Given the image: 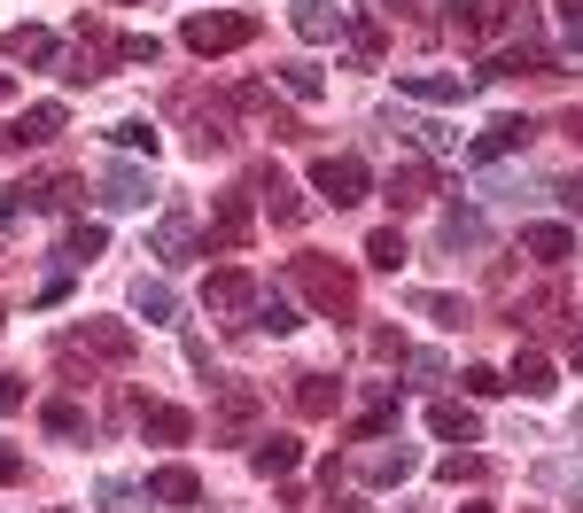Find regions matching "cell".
<instances>
[{"label": "cell", "mask_w": 583, "mask_h": 513, "mask_svg": "<svg viewBox=\"0 0 583 513\" xmlns=\"http://www.w3.org/2000/svg\"><path fill=\"white\" fill-rule=\"evenodd\" d=\"M296 288H304L327 319H351V311H358V281L335 265V256H296Z\"/></svg>", "instance_id": "6da1fadb"}, {"label": "cell", "mask_w": 583, "mask_h": 513, "mask_svg": "<svg viewBox=\"0 0 583 513\" xmlns=\"http://www.w3.org/2000/svg\"><path fill=\"white\" fill-rule=\"evenodd\" d=\"M195 55H233V47H249L258 39V16H233V9H203V16H187V32H180Z\"/></svg>", "instance_id": "7a4b0ae2"}, {"label": "cell", "mask_w": 583, "mask_h": 513, "mask_svg": "<svg viewBox=\"0 0 583 513\" xmlns=\"http://www.w3.org/2000/svg\"><path fill=\"white\" fill-rule=\"evenodd\" d=\"M311 187L343 210V203H366L374 180H366V163H358V156H319V163H311Z\"/></svg>", "instance_id": "3957f363"}, {"label": "cell", "mask_w": 583, "mask_h": 513, "mask_svg": "<svg viewBox=\"0 0 583 513\" xmlns=\"http://www.w3.org/2000/svg\"><path fill=\"white\" fill-rule=\"evenodd\" d=\"M397 94L451 110V102H467V94H475V78H467V70H397Z\"/></svg>", "instance_id": "277c9868"}, {"label": "cell", "mask_w": 583, "mask_h": 513, "mask_svg": "<svg viewBox=\"0 0 583 513\" xmlns=\"http://www.w3.org/2000/svg\"><path fill=\"white\" fill-rule=\"evenodd\" d=\"M62 351H87V358H110V366H133V327H110V319H87V327H70Z\"/></svg>", "instance_id": "5b68a950"}, {"label": "cell", "mask_w": 583, "mask_h": 513, "mask_svg": "<svg viewBox=\"0 0 583 513\" xmlns=\"http://www.w3.org/2000/svg\"><path fill=\"white\" fill-rule=\"evenodd\" d=\"M288 24H296V39H311V47H327V39H343V24H351V9H335V0H296V9H288Z\"/></svg>", "instance_id": "8992f818"}, {"label": "cell", "mask_w": 583, "mask_h": 513, "mask_svg": "<svg viewBox=\"0 0 583 513\" xmlns=\"http://www.w3.org/2000/svg\"><path fill=\"white\" fill-rule=\"evenodd\" d=\"M529 133H537L529 117H498V125H490V133H482V140L467 148V156H475V163H498V156H514V148H529Z\"/></svg>", "instance_id": "52a82bcc"}, {"label": "cell", "mask_w": 583, "mask_h": 513, "mask_svg": "<svg viewBox=\"0 0 583 513\" xmlns=\"http://www.w3.org/2000/svg\"><path fill=\"white\" fill-rule=\"evenodd\" d=\"M148 195H156V187H148L140 163H117L110 180H102V203H110V210H148Z\"/></svg>", "instance_id": "ba28073f"}, {"label": "cell", "mask_w": 583, "mask_h": 513, "mask_svg": "<svg viewBox=\"0 0 583 513\" xmlns=\"http://www.w3.org/2000/svg\"><path fill=\"white\" fill-rule=\"evenodd\" d=\"M203 304H210V311H249V304H258V281L226 265V273H210V281H203Z\"/></svg>", "instance_id": "9c48e42d"}, {"label": "cell", "mask_w": 583, "mask_h": 513, "mask_svg": "<svg viewBox=\"0 0 583 513\" xmlns=\"http://www.w3.org/2000/svg\"><path fill=\"white\" fill-rule=\"evenodd\" d=\"M55 133H62V102H39V110H24L0 140H9V148H39V140H55Z\"/></svg>", "instance_id": "30bf717a"}, {"label": "cell", "mask_w": 583, "mask_h": 513, "mask_svg": "<svg viewBox=\"0 0 583 513\" xmlns=\"http://www.w3.org/2000/svg\"><path fill=\"white\" fill-rule=\"evenodd\" d=\"M133 311H140L148 327H180V288H172V281H140V288H133Z\"/></svg>", "instance_id": "8fae6325"}, {"label": "cell", "mask_w": 583, "mask_h": 513, "mask_svg": "<svg viewBox=\"0 0 583 513\" xmlns=\"http://www.w3.org/2000/svg\"><path fill=\"white\" fill-rule=\"evenodd\" d=\"M140 436H156V444H187V436H195V420H187L180 404H148V397H140Z\"/></svg>", "instance_id": "7c38bea8"}, {"label": "cell", "mask_w": 583, "mask_h": 513, "mask_svg": "<svg viewBox=\"0 0 583 513\" xmlns=\"http://www.w3.org/2000/svg\"><path fill=\"white\" fill-rule=\"evenodd\" d=\"M148 498H156V505H195V498H203V475H195V467H156V475H148Z\"/></svg>", "instance_id": "4fadbf2b"}, {"label": "cell", "mask_w": 583, "mask_h": 513, "mask_svg": "<svg viewBox=\"0 0 583 513\" xmlns=\"http://www.w3.org/2000/svg\"><path fill=\"white\" fill-rule=\"evenodd\" d=\"M381 203H389V210H421V203H428V171H421V163H397L389 180H381Z\"/></svg>", "instance_id": "5bb4252c"}, {"label": "cell", "mask_w": 583, "mask_h": 513, "mask_svg": "<svg viewBox=\"0 0 583 513\" xmlns=\"http://www.w3.org/2000/svg\"><path fill=\"white\" fill-rule=\"evenodd\" d=\"M0 55H9V62H55L62 47H55V32H39V24H16V32H0Z\"/></svg>", "instance_id": "9a60e30c"}, {"label": "cell", "mask_w": 583, "mask_h": 513, "mask_svg": "<svg viewBox=\"0 0 583 513\" xmlns=\"http://www.w3.org/2000/svg\"><path fill=\"white\" fill-rule=\"evenodd\" d=\"M343 404V381H327V374H296V412L304 420H327Z\"/></svg>", "instance_id": "2e32d148"}, {"label": "cell", "mask_w": 583, "mask_h": 513, "mask_svg": "<svg viewBox=\"0 0 583 513\" xmlns=\"http://www.w3.org/2000/svg\"><path fill=\"white\" fill-rule=\"evenodd\" d=\"M522 249H529V256H545V265H568V256H575V233H568V226H529V233H522Z\"/></svg>", "instance_id": "e0dca14e"}, {"label": "cell", "mask_w": 583, "mask_h": 513, "mask_svg": "<svg viewBox=\"0 0 583 513\" xmlns=\"http://www.w3.org/2000/svg\"><path fill=\"white\" fill-rule=\"evenodd\" d=\"M428 428H436L444 444H475V436H482V420H475L467 404H436V412H428Z\"/></svg>", "instance_id": "ac0fdd59"}, {"label": "cell", "mask_w": 583, "mask_h": 513, "mask_svg": "<svg viewBox=\"0 0 583 513\" xmlns=\"http://www.w3.org/2000/svg\"><path fill=\"white\" fill-rule=\"evenodd\" d=\"M258 195H265V210H273L281 226H296V218H304V195L281 180V171H265V180H258Z\"/></svg>", "instance_id": "d6986e66"}, {"label": "cell", "mask_w": 583, "mask_h": 513, "mask_svg": "<svg viewBox=\"0 0 583 513\" xmlns=\"http://www.w3.org/2000/svg\"><path fill=\"white\" fill-rule=\"evenodd\" d=\"M412 467H421V452L397 444V452H374V459H366V482H404Z\"/></svg>", "instance_id": "ffe728a7"}, {"label": "cell", "mask_w": 583, "mask_h": 513, "mask_svg": "<svg viewBox=\"0 0 583 513\" xmlns=\"http://www.w3.org/2000/svg\"><path fill=\"white\" fill-rule=\"evenodd\" d=\"M249 459H258V475H288L304 452H296V436H258V452H249Z\"/></svg>", "instance_id": "44dd1931"}, {"label": "cell", "mask_w": 583, "mask_h": 513, "mask_svg": "<svg viewBox=\"0 0 583 513\" xmlns=\"http://www.w3.org/2000/svg\"><path fill=\"white\" fill-rule=\"evenodd\" d=\"M210 241H218V249H241V241H249V203H241V195L218 203V233H210Z\"/></svg>", "instance_id": "7402d4cb"}, {"label": "cell", "mask_w": 583, "mask_h": 513, "mask_svg": "<svg viewBox=\"0 0 583 513\" xmlns=\"http://www.w3.org/2000/svg\"><path fill=\"white\" fill-rule=\"evenodd\" d=\"M195 249V226L172 210V218H156V256H172V265H180V256Z\"/></svg>", "instance_id": "603a6c76"}, {"label": "cell", "mask_w": 583, "mask_h": 513, "mask_svg": "<svg viewBox=\"0 0 583 513\" xmlns=\"http://www.w3.org/2000/svg\"><path fill=\"white\" fill-rule=\"evenodd\" d=\"M412 311H421V319H436V327H467V304H459V296H436V288H421V296H412Z\"/></svg>", "instance_id": "cb8c5ba5"}, {"label": "cell", "mask_w": 583, "mask_h": 513, "mask_svg": "<svg viewBox=\"0 0 583 513\" xmlns=\"http://www.w3.org/2000/svg\"><path fill=\"white\" fill-rule=\"evenodd\" d=\"M102 249H110V226H102V218H78V226H70V256H78V265H94Z\"/></svg>", "instance_id": "d4e9b609"}, {"label": "cell", "mask_w": 583, "mask_h": 513, "mask_svg": "<svg viewBox=\"0 0 583 513\" xmlns=\"http://www.w3.org/2000/svg\"><path fill=\"white\" fill-rule=\"evenodd\" d=\"M281 86H288L296 102H319V94H327V78H319V62H281Z\"/></svg>", "instance_id": "484cf974"}, {"label": "cell", "mask_w": 583, "mask_h": 513, "mask_svg": "<svg viewBox=\"0 0 583 513\" xmlns=\"http://www.w3.org/2000/svg\"><path fill=\"white\" fill-rule=\"evenodd\" d=\"M218 420H226V428H249V420H258V389H249V381H233V389L218 397Z\"/></svg>", "instance_id": "4316f807"}, {"label": "cell", "mask_w": 583, "mask_h": 513, "mask_svg": "<svg viewBox=\"0 0 583 513\" xmlns=\"http://www.w3.org/2000/svg\"><path fill=\"white\" fill-rule=\"evenodd\" d=\"M258 327H265V334H296L304 319H296V304H288V296H258Z\"/></svg>", "instance_id": "83f0119b"}, {"label": "cell", "mask_w": 583, "mask_h": 513, "mask_svg": "<svg viewBox=\"0 0 583 513\" xmlns=\"http://www.w3.org/2000/svg\"><path fill=\"white\" fill-rule=\"evenodd\" d=\"M506 381H522V389H529V397H552V366H545V358H537V351H522V358H514V374H506Z\"/></svg>", "instance_id": "f1b7e54d"}, {"label": "cell", "mask_w": 583, "mask_h": 513, "mask_svg": "<svg viewBox=\"0 0 583 513\" xmlns=\"http://www.w3.org/2000/svg\"><path fill=\"white\" fill-rule=\"evenodd\" d=\"M366 265H381V273H397V265H404V233H397V226H381V233L366 241Z\"/></svg>", "instance_id": "f546056e"}, {"label": "cell", "mask_w": 583, "mask_h": 513, "mask_svg": "<svg viewBox=\"0 0 583 513\" xmlns=\"http://www.w3.org/2000/svg\"><path fill=\"white\" fill-rule=\"evenodd\" d=\"M47 436H87V412H78L70 397H55L47 404Z\"/></svg>", "instance_id": "4dcf8cb0"}, {"label": "cell", "mask_w": 583, "mask_h": 513, "mask_svg": "<svg viewBox=\"0 0 583 513\" xmlns=\"http://www.w3.org/2000/svg\"><path fill=\"white\" fill-rule=\"evenodd\" d=\"M444 241H451V249H482V218H475V210H451V218H444Z\"/></svg>", "instance_id": "1f68e13d"}, {"label": "cell", "mask_w": 583, "mask_h": 513, "mask_svg": "<svg viewBox=\"0 0 583 513\" xmlns=\"http://www.w3.org/2000/svg\"><path fill=\"white\" fill-rule=\"evenodd\" d=\"M117 55H125V62H156V55H163V39H156V32H125V39H117Z\"/></svg>", "instance_id": "d6a6232c"}, {"label": "cell", "mask_w": 583, "mask_h": 513, "mask_svg": "<svg viewBox=\"0 0 583 513\" xmlns=\"http://www.w3.org/2000/svg\"><path fill=\"white\" fill-rule=\"evenodd\" d=\"M110 140H117V148H148V156H156V125H148V117H125Z\"/></svg>", "instance_id": "836d02e7"}, {"label": "cell", "mask_w": 583, "mask_h": 513, "mask_svg": "<svg viewBox=\"0 0 583 513\" xmlns=\"http://www.w3.org/2000/svg\"><path fill=\"white\" fill-rule=\"evenodd\" d=\"M397 133H412V140H421L428 156H451V148H459V140H451L444 125H397Z\"/></svg>", "instance_id": "e575fe53"}, {"label": "cell", "mask_w": 583, "mask_h": 513, "mask_svg": "<svg viewBox=\"0 0 583 513\" xmlns=\"http://www.w3.org/2000/svg\"><path fill=\"white\" fill-rule=\"evenodd\" d=\"M560 39L583 47V0H560Z\"/></svg>", "instance_id": "d590c367"}, {"label": "cell", "mask_w": 583, "mask_h": 513, "mask_svg": "<svg viewBox=\"0 0 583 513\" xmlns=\"http://www.w3.org/2000/svg\"><path fill=\"white\" fill-rule=\"evenodd\" d=\"M467 389H475V397H498V389H506V374H498V366H467Z\"/></svg>", "instance_id": "8d00e7d4"}, {"label": "cell", "mask_w": 583, "mask_h": 513, "mask_svg": "<svg viewBox=\"0 0 583 513\" xmlns=\"http://www.w3.org/2000/svg\"><path fill=\"white\" fill-rule=\"evenodd\" d=\"M475 475H482V459H459V452L444 459V482H475Z\"/></svg>", "instance_id": "74e56055"}, {"label": "cell", "mask_w": 583, "mask_h": 513, "mask_svg": "<svg viewBox=\"0 0 583 513\" xmlns=\"http://www.w3.org/2000/svg\"><path fill=\"white\" fill-rule=\"evenodd\" d=\"M0 482H24V452H9V444H0Z\"/></svg>", "instance_id": "f35d334b"}, {"label": "cell", "mask_w": 583, "mask_h": 513, "mask_svg": "<svg viewBox=\"0 0 583 513\" xmlns=\"http://www.w3.org/2000/svg\"><path fill=\"white\" fill-rule=\"evenodd\" d=\"M16 404H24V381H16V374H0V412H16Z\"/></svg>", "instance_id": "ab89813d"}, {"label": "cell", "mask_w": 583, "mask_h": 513, "mask_svg": "<svg viewBox=\"0 0 583 513\" xmlns=\"http://www.w3.org/2000/svg\"><path fill=\"white\" fill-rule=\"evenodd\" d=\"M552 195H560V203H568V210H583V180H560V187H552Z\"/></svg>", "instance_id": "60d3db41"}, {"label": "cell", "mask_w": 583, "mask_h": 513, "mask_svg": "<svg viewBox=\"0 0 583 513\" xmlns=\"http://www.w3.org/2000/svg\"><path fill=\"white\" fill-rule=\"evenodd\" d=\"M560 133H568V140L583 148V110H568V117H560Z\"/></svg>", "instance_id": "b9f144b4"}, {"label": "cell", "mask_w": 583, "mask_h": 513, "mask_svg": "<svg viewBox=\"0 0 583 513\" xmlns=\"http://www.w3.org/2000/svg\"><path fill=\"white\" fill-rule=\"evenodd\" d=\"M0 226H16V195L9 187H0Z\"/></svg>", "instance_id": "7bdbcfd3"}, {"label": "cell", "mask_w": 583, "mask_h": 513, "mask_svg": "<svg viewBox=\"0 0 583 513\" xmlns=\"http://www.w3.org/2000/svg\"><path fill=\"white\" fill-rule=\"evenodd\" d=\"M9 94H16V78H9V70H0V102H9Z\"/></svg>", "instance_id": "ee69618b"}, {"label": "cell", "mask_w": 583, "mask_h": 513, "mask_svg": "<svg viewBox=\"0 0 583 513\" xmlns=\"http://www.w3.org/2000/svg\"><path fill=\"white\" fill-rule=\"evenodd\" d=\"M459 513H490V505H459Z\"/></svg>", "instance_id": "f6af8a7d"}, {"label": "cell", "mask_w": 583, "mask_h": 513, "mask_svg": "<svg viewBox=\"0 0 583 513\" xmlns=\"http://www.w3.org/2000/svg\"><path fill=\"white\" fill-rule=\"evenodd\" d=\"M0 327H9V311H0Z\"/></svg>", "instance_id": "bcb514c9"}, {"label": "cell", "mask_w": 583, "mask_h": 513, "mask_svg": "<svg viewBox=\"0 0 583 513\" xmlns=\"http://www.w3.org/2000/svg\"><path fill=\"white\" fill-rule=\"evenodd\" d=\"M451 9H459V0H451Z\"/></svg>", "instance_id": "7dc6e473"}]
</instances>
